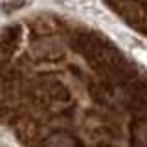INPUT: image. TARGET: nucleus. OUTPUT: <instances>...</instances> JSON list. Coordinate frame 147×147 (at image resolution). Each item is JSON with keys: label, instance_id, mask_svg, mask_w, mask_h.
<instances>
[{"label": "nucleus", "instance_id": "obj_1", "mask_svg": "<svg viewBox=\"0 0 147 147\" xmlns=\"http://www.w3.org/2000/svg\"><path fill=\"white\" fill-rule=\"evenodd\" d=\"M11 125L17 132V138L22 142V144H35L39 140V123H37L35 118L28 116V114H22L20 109L17 110V114L11 119Z\"/></svg>", "mask_w": 147, "mask_h": 147}, {"label": "nucleus", "instance_id": "obj_3", "mask_svg": "<svg viewBox=\"0 0 147 147\" xmlns=\"http://www.w3.org/2000/svg\"><path fill=\"white\" fill-rule=\"evenodd\" d=\"M50 39L52 37H42V39H39V42L33 46V57L35 61L39 63H52V61H57L59 57H63V50L61 46L50 42Z\"/></svg>", "mask_w": 147, "mask_h": 147}, {"label": "nucleus", "instance_id": "obj_6", "mask_svg": "<svg viewBox=\"0 0 147 147\" xmlns=\"http://www.w3.org/2000/svg\"><path fill=\"white\" fill-rule=\"evenodd\" d=\"M40 144L44 145H74V144H81L76 136L68 134L64 131H53L50 132V136L40 138Z\"/></svg>", "mask_w": 147, "mask_h": 147}, {"label": "nucleus", "instance_id": "obj_2", "mask_svg": "<svg viewBox=\"0 0 147 147\" xmlns=\"http://www.w3.org/2000/svg\"><path fill=\"white\" fill-rule=\"evenodd\" d=\"M22 40V26L20 24H13L7 26L2 31V39H0V50H2V66L6 68L11 57L15 55L18 44Z\"/></svg>", "mask_w": 147, "mask_h": 147}, {"label": "nucleus", "instance_id": "obj_5", "mask_svg": "<svg viewBox=\"0 0 147 147\" xmlns=\"http://www.w3.org/2000/svg\"><path fill=\"white\" fill-rule=\"evenodd\" d=\"M131 142L147 145V118H132L131 123Z\"/></svg>", "mask_w": 147, "mask_h": 147}, {"label": "nucleus", "instance_id": "obj_4", "mask_svg": "<svg viewBox=\"0 0 147 147\" xmlns=\"http://www.w3.org/2000/svg\"><path fill=\"white\" fill-rule=\"evenodd\" d=\"M61 28V22L52 15H40L31 22V30L37 39H42V37H53Z\"/></svg>", "mask_w": 147, "mask_h": 147}]
</instances>
